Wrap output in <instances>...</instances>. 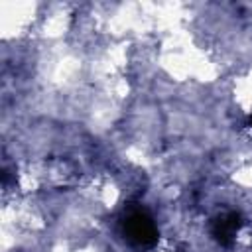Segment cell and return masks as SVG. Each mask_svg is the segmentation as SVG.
Returning a JSON list of instances; mask_svg holds the SVG:
<instances>
[{
    "mask_svg": "<svg viewBox=\"0 0 252 252\" xmlns=\"http://www.w3.org/2000/svg\"><path fill=\"white\" fill-rule=\"evenodd\" d=\"M120 226L124 238L134 246H152L158 240V226L144 209H128Z\"/></svg>",
    "mask_w": 252,
    "mask_h": 252,
    "instance_id": "obj_1",
    "label": "cell"
},
{
    "mask_svg": "<svg viewBox=\"0 0 252 252\" xmlns=\"http://www.w3.org/2000/svg\"><path fill=\"white\" fill-rule=\"evenodd\" d=\"M240 224H242V217L236 211H230V213H224V215H220V217L215 219L211 232H213V236H215V240L219 244L230 246L236 230L240 228Z\"/></svg>",
    "mask_w": 252,
    "mask_h": 252,
    "instance_id": "obj_2",
    "label": "cell"
},
{
    "mask_svg": "<svg viewBox=\"0 0 252 252\" xmlns=\"http://www.w3.org/2000/svg\"><path fill=\"white\" fill-rule=\"evenodd\" d=\"M248 122H250V126H252V116H250V118H248Z\"/></svg>",
    "mask_w": 252,
    "mask_h": 252,
    "instance_id": "obj_3",
    "label": "cell"
}]
</instances>
